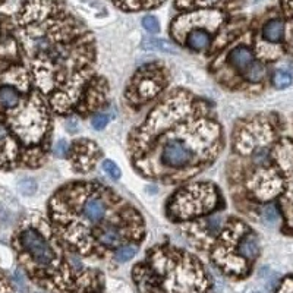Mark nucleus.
Here are the masks:
<instances>
[{
    "label": "nucleus",
    "mask_w": 293,
    "mask_h": 293,
    "mask_svg": "<svg viewBox=\"0 0 293 293\" xmlns=\"http://www.w3.org/2000/svg\"><path fill=\"white\" fill-rule=\"evenodd\" d=\"M207 230L211 233V235H217V233L222 230L223 227V219L220 216H212L207 220Z\"/></svg>",
    "instance_id": "15"
},
{
    "label": "nucleus",
    "mask_w": 293,
    "mask_h": 293,
    "mask_svg": "<svg viewBox=\"0 0 293 293\" xmlns=\"http://www.w3.org/2000/svg\"><path fill=\"white\" fill-rule=\"evenodd\" d=\"M238 252L246 260H255L258 257V253H260V245H258L257 238L253 235H246L239 242Z\"/></svg>",
    "instance_id": "8"
},
{
    "label": "nucleus",
    "mask_w": 293,
    "mask_h": 293,
    "mask_svg": "<svg viewBox=\"0 0 293 293\" xmlns=\"http://www.w3.org/2000/svg\"><path fill=\"white\" fill-rule=\"evenodd\" d=\"M229 63L238 72H246V69L253 63V53L246 46L235 47L229 54Z\"/></svg>",
    "instance_id": "5"
},
{
    "label": "nucleus",
    "mask_w": 293,
    "mask_h": 293,
    "mask_svg": "<svg viewBox=\"0 0 293 293\" xmlns=\"http://www.w3.org/2000/svg\"><path fill=\"white\" fill-rule=\"evenodd\" d=\"M21 192H24L25 195H32L37 191V183L34 182L32 179H24L19 183Z\"/></svg>",
    "instance_id": "21"
},
{
    "label": "nucleus",
    "mask_w": 293,
    "mask_h": 293,
    "mask_svg": "<svg viewBox=\"0 0 293 293\" xmlns=\"http://www.w3.org/2000/svg\"><path fill=\"white\" fill-rule=\"evenodd\" d=\"M95 239L107 248H118L123 242V232L118 224L107 223L95 230Z\"/></svg>",
    "instance_id": "3"
},
{
    "label": "nucleus",
    "mask_w": 293,
    "mask_h": 293,
    "mask_svg": "<svg viewBox=\"0 0 293 293\" xmlns=\"http://www.w3.org/2000/svg\"><path fill=\"white\" fill-rule=\"evenodd\" d=\"M66 151H68V144H66V141H59L56 144L54 152H56L57 155H65Z\"/></svg>",
    "instance_id": "22"
},
{
    "label": "nucleus",
    "mask_w": 293,
    "mask_h": 293,
    "mask_svg": "<svg viewBox=\"0 0 293 293\" xmlns=\"http://www.w3.org/2000/svg\"><path fill=\"white\" fill-rule=\"evenodd\" d=\"M107 214V204L100 197H91L82 205V216L91 223H100Z\"/></svg>",
    "instance_id": "4"
},
{
    "label": "nucleus",
    "mask_w": 293,
    "mask_h": 293,
    "mask_svg": "<svg viewBox=\"0 0 293 293\" xmlns=\"http://www.w3.org/2000/svg\"><path fill=\"white\" fill-rule=\"evenodd\" d=\"M3 136H6V129L3 126H0V138H3Z\"/></svg>",
    "instance_id": "24"
},
{
    "label": "nucleus",
    "mask_w": 293,
    "mask_h": 293,
    "mask_svg": "<svg viewBox=\"0 0 293 293\" xmlns=\"http://www.w3.org/2000/svg\"><path fill=\"white\" fill-rule=\"evenodd\" d=\"M264 40L268 43H280L284 37V22L282 19L268 21L263 28Z\"/></svg>",
    "instance_id": "7"
},
{
    "label": "nucleus",
    "mask_w": 293,
    "mask_h": 293,
    "mask_svg": "<svg viewBox=\"0 0 293 293\" xmlns=\"http://www.w3.org/2000/svg\"><path fill=\"white\" fill-rule=\"evenodd\" d=\"M159 85H157V82L151 80L150 76H147V78H144L140 84H138V92H140V95L144 97V99H150L152 95H155L157 91H159Z\"/></svg>",
    "instance_id": "11"
},
{
    "label": "nucleus",
    "mask_w": 293,
    "mask_h": 293,
    "mask_svg": "<svg viewBox=\"0 0 293 293\" xmlns=\"http://www.w3.org/2000/svg\"><path fill=\"white\" fill-rule=\"evenodd\" d=\"M263 216L264 219L268 223L277 222V219H279V210H277L276 205H271V204H270V205H265L263 208Z\"/></svg>",
    "instance_id": "19"
},
{
    "label": "nucleus",
    "mask_w": 293,
    "mask_h": 293,
    "mask_svg": "<svg viewBox=\"0 0 293 293\" xmlns=\"http://www.w3.org/2000/svg\"><path fill=\"white\" fill-rule=\"evenodd\" d=\"M268 159H270V152L265 147H258L252 154V160L257 164H265L268 162Z\"/></svg>",
    "instance_id": "17"
},
{
    "label": "nucleus",
    "mask_w": 293,
    "mask_h": 293,
    "mask_svg": "<svg viewBox=\"0 0 293 293\" xmlns=\"http://www.w3.org/2000/svg\"><path fill=\"white\" fill-rule=\"evenodd\" d=\"M186 44L193 51L207 50L211 44V34L208 31L200 30V28L192 30L186 37Z\"/></svg>",
    "instance_id": "6"
},
{
    "label": "nucleus",
    "mask_w": 293,
    "mask_h": 293,
    "mask_svg": "<svg viewBox=\"0 0 293 293\" xmlns=\"http://www.w3.org/2000/svg\"><path fill=\"white\" fill-rule=\"evenodd\" d=\"M21 243L24 249L41 265H49L54 258V252L47 241L35 229H27L21 233Z\"/></svg>",
    "instance_id": "1"
},
{
    "label": "nucleus",
    "mask_w": 293,
    "mask_h": 293,
    "mask_svg": "<svg viewBox=\"0 0 293 293\" xmlns=\"http://www.w3.org/2000/svg\"><path fill=\"white\" fill-rule=\"evenodd\" d=\"M103 169H104V172L110 176L111 179H116V181H118V179L121 178V169L116 166V163L111 162V160H106V162L103 163Z\"/></svg>",
    "instance_id": "16"
},
{
    "label": "nucleus",
    "mask_w": 293,
    "mask_h": 293,
    "mask_svg": "<svg viewBox=\"0 0 293 293\" xmlns=\"http://www.w3.org/2000/svg\"><path fill=\"white\" fill-rule=\"evenodd\" d=\"M136 252H138V246L136 245H123V246H121L116 251L114 258H116L118 263H126V261L132 260Z\"/></svg>",
    "instance_id": "13"
},
{
    "label": "nucleus",
    "mask_w": 293,
    "mask_h": 293,
    "mask_svg": "<svg viewBox=\"0 0 293 293\" xmlns=\"http://www.w3.org/2000/svg\"><path fill=\"white\" fill-rule=\"evenodd\" d=\"M142 27L150 32H159L160 31V22L154 16H145L142 19Z\"/></svg>",
    "instance_id": "20"
},
{
    "label": "nucleus",
    "mask_w": 293,
    "mask_h": 293,
    "mask_svg": "<svg viewBox=\"0 0 293 293\" xmlns=\"http://www.w3.org/2000/svg\"><path fill=\"white\" fill-rule=\"evenodd\" d=\"M198 2H200L201 5H205V6H208V5H214L217 0H198Z\"/></svg>",
    "instance_id": "23"
},
{
    "label": "nucleus",
    "mask_w": 293,
    "mask_h": 293,
    "mask_svg": "<svg viewBox=\"0 0 293 293\" xmlns=\"http://www.w3.org/2000/svg\"><path fill=\"white\" fill-rule=\"evenodd\" d=\"M162 163L170 169H183L193 160V151L181 140H169L163 145Z\"/></svg>",
    "instance_id": "2"
},
{
    "label": "nucleus",
    "mask_w": 293,
    "mask_h": 293,
    "mask_svg": "<svg viewBox=\"0 0 293 293\" xmlns=\"http://www.w3.org/2000/svg\"><path fill=\"white\" fill-rule=\"evenodd\" d=\"M19 101V92L12 87L0 88V104L3 107H13Z\"/></svg>",
    "instance_id": "9"
},
{
    "label": "nucleus",
    "mask_w": 293,
    "mask_h": 293,
    "mask_svg": "<svg viewBox=\"0 0 293 293\" xmlns=\"http://www.w3.org/2000/svg\"><path fill=\"white\" fill-rule=\"evenodd\" d=\"M267 75V69L263 63H252L246 72H245V78L251 82H261Z\"/></svg>",
    "instance_id": "12"
},
{
    "label": "nucleus",
    "mask_w": 293,
    "mask_h": 293,
    "mask_svg": "<svg viewBox=\"0 0 293 293\" xmlns=\"http://www.w3.org/2000/svg\"><path fill=\"white\" fill-rule=\"evenodd\" d=\"M273 84L279 90L287 88L292 84V75L286 71H276L273 75Z\"/></svg>",
    "instance_id": "14"
},
{
    "label": "nucleus",
    "mask_w": 293,
    "mask_h": 293,
    "mask_svg": "<svg viewBox=\"0 0 293 293\" xmlns=\"http://www.w3.org/2000/svg\"><path fill=\"white\" fill-rule=\"evenodd\" d=\"M107 123H109V118H107V114L97 113V114H94V116H92L91 125H92V128H94V129H97V131L104 129Z\"/></svg>",
    "instance_id": "18"
},
{
    "label": "nucleus",
    "mask_w": 293,
    "mask_h": 293,
    "mask_svg": "<svg viewBox=\"0 0 293 293\" xmlns=\"http://www.w3.org/2000/svg\"><path fill=\"white\" fill-rule=\"evenodd\" d=\"M142 47L144 49H151V50H162L166 51V53H172V54H174L178 51L176 47H173L169 41L162 40V38H148V40L144 41Z\"/></svg>",
    "instance_id": "10"
}]
</instances>
